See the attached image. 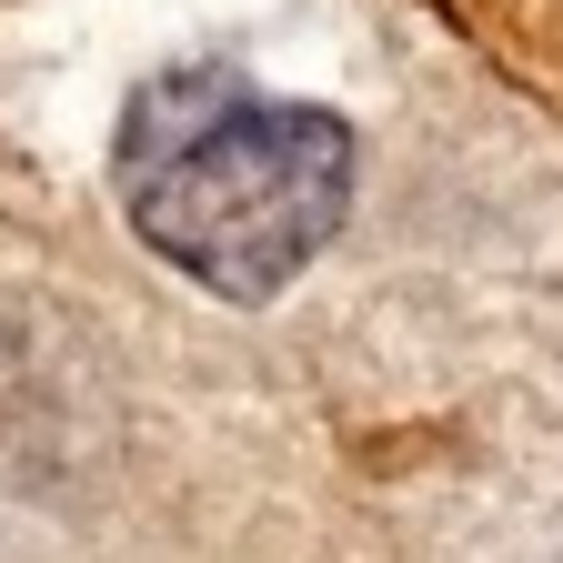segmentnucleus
<instances>
[{
	"label": "nucleus",
	"instance_id": "1",
	"mask_svg": "<svg viewBox=\"0 0 563 563\" xmlns=\"http://www.w3.org/2000/svg\"><path fill=\"white\" fill-rule=\"evenodd\" d=\"M121 211L201 292L272 302L352 211V131L242 70H162L121 111Z\"/></svg>",
	"mask_w": 563,
	"mask_h": 563
}]
</instances>
